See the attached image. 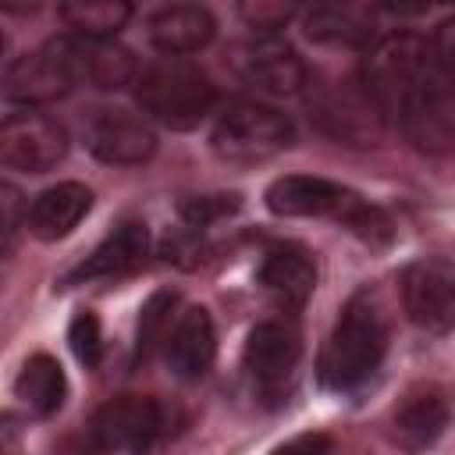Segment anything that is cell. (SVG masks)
I'll use <instances>...</instances> for the list:
<instances>
[{"label": "cell", "mask_w": 455, "mask_h": 455, "mask_svg": "<svg viewBox=\"0 0 455 455\" xmlns=\"http://www.w3.org/2000/svg\"><path fill=\"white\" fill-rule=\"evenodd\" d=\"M267 210L277 217H334L366 245H387L395 235L384 210L370 206L352 188L313 174H284L270 181Z\"/></svg>", "instance_id": "6da1fadb"}, {"label": "cell", "mask_w": 455, "mask_h": 455, "mask_svg": "<svg viewBox=\"0 0 455 455\" xmlns=\"http://www.w3.org/2000/svg\"><path fill=\"white\" fill-rule=\"evenodd\" d=\"M387 352V320L380 302L370 291H359L345 302L323 355H320V380L334 391L359 387Z\"/></svg>", "instance_id": "7a4b0ae2"}, {"label": "cell", "mask_w": 455, "mask_h": 455, "mask_svg": "<svg viewBox=\"0 0 455 455\" xmlns=\"http://www.w3.org/2000/svg\"><path fill=\"white\" fill-rule=\"evenodd\" d=\"M135 100L146 117L171 132L196 128L217 103V89L206 71L181 57H164L135 78Z\"/></svg>", "instance_id": "3957f363"}, {"label": "cell", "mask_w": 455, "mask_h": 455, "mask_svg": "<svg viewBox=\"0 0 455 455\" xmlns=\"http://www.w3.org/2000/svg\"><path fill=\"white\" fill-rule=\"evenodd\" d=\"M306 107L309 121L345 146H377L384 135V110L366 92L363 78L306 82Z\"/></svg>", "instance_id": "277c9868"}, {"label": "cell", "mask_w": 455, "mask_h": 455, "mask_svg": "<svg viewBox=\"0 0 455 455\" xmlns=\"http://www.w3.org/2000/svg\"><path fill=\"white\" fill-rule=\"evenodd\" d=\"M398 121L419 153L441 156L455 149V75L441 68L434 53L409 85L398 107Z\"/></svg>", "instance_id": "5b68a950"}, {"label": "cell", "mask_w": 455, "mask_h": 455, "mask_svg": "<svg viewBox=\"0 0 455 455\" xmlns=\"http://www.w3.org/2000/svg\"><path fill=\"white\" fill-rule=\"evenodd\" d=\"M291 142H295L291 117L267 103H235L217 117L210 132L213 153L238 167L263 164L281 149H288Z\"/></svg>", "instance_id": "8992f818"}, {"label": "cell", "mask_w": 455, "mask_h": 455, "mask_svg": "<svg viewBox=\"0 0 455 455\" xmlns=\"http://www.w3.org/2000/svg\"><path fill=\"white\" fill-rule=\"evenodd\" d=\"M427 57H430V43L419 39L416 32H391L370 46L359 78L384 110V117H398V107L409 85L416 82V75L423 71Z\"/></svg>", "instance_id": "52a82bcc"}, {"label": "cell", "mask_w": 455, "mask_h": 455, "mask_svg": "<svg viewBox=\"0 0 455 455\" xmlns=\"http://www.w3.org/2000/svg\"><path fill=\"white\" fill-rule=\"evenodd\" d=\"M402 306L419 331L427 334L451 331L455 327V263L444 256L412 259L402 270Z\"/></svg>", "instance_id": "ba28073f"}, {"label": "cell", "mask_w": 455, "mask_h": 455, "mask_svg": "<svg viewBox=\"0 0 455 455\" xmlns=\"http://www.w3.org/2000/svg\"><path fill=\"white\" fill-rule=\"evenodd\" d=\"M78 89V75L71 64L68 36L50 39L46 46L21 53L4 71V96L14 103H50Z\"/></svg>", "instance_id": "9c48e42d"}, {"label": "cell", "mask_w": 455, "mask_h": 455, "mask_svg": "<svg viewBox=\"0 0 455 455\" xmlns=\"http://www.w3.org/2000/svg\"><path fill=\"white\" fill-rule=\"evenodd\" d=\"M68 156L64 128L46 114H7L0 124V160L11 171L46 174Z\"/></svg>", "instance_id": "30bf717a"}, {"label": "cell", "mask_w": 455, "mask_h": 455, "mask_svg": "<svg viewBox=\"0 0 455 455\" xmlns=\"http://www.w3.org/2000/svg\"><path fill=\"white\" fill-rule=\"evenodd\" d=\"M231 68L245 85H252L256 92H267V96H295L309 82L299 53L274 36H256V39L235 46Z\"/></svg>", "instance_id": "8fae6325"}, {"label": "cell", "mask_w": 455, "mask_h": 455, "mask_svg": "<svg viewBox=\"0 0 455 455\" xmlns=\"http://www.w3.org/2000/svg\"><path fill=\"white\" fill-rule=\"evenodd\" d=\"M302 355L299 331L288 320H263L245 338V373L263 395H281Z\"/></svg>", "instance_id": "7c38bea8"}, {"label": "cell", "mask_w": 455, "mask_h": 455, "mask_svg": "<svg viewBox=\"0 0 455 455\" xmlns=\"http://www.w3.org/2000/svg\"><path fill=\"white\" fill-rule=\"evenodd\" d=\"M160 405L149 395H117L92 416V441L107 451L142 455L160 434Z\"/></svg>", "instance_id": "4fadbf2b"}, {"label": "cell", "mask_w": 455, "mask_h": 455, "mask_svg": "<svg viewBox=\"0 0 455 455\" xmlns=\"http://www.w3.org/2000/svg\"><path fill=\"white\" fill-rule=\"evenodd\" d=\"M85 146L96 160L132 167L146 164L156 149V135L146 117L121 110V107H103L85 121Z\"/></svg>", "instance_id": "5bb4252c"}, {"label": "cell", "mask_w": 455, "mask_h": 455, "mask_svg": "<svg viewBox=\"0 0 455 455\" xmlns=\"http://www.w3.org/2000/svg\"><path fill=\"white\" fill-rule=\"evenodd\" d=\"M448 419H451V395L444 387H437V384H419V387L405 391V398L391 412L395 437L409 451L430 448L444 434Z\"/></svg>", "instance_id": "9a60e30c"}, {"label": "cell", "mask_w": 455, "mask_h": 455, "mask_svg": "<svg viewBox=\"0 0 455 455\" xmlns=\"http://www.w3.org/2000/svg\"><path fill=\"white\" fill-rule=\"evenodd\" d=\"M149 256V231L146 224H121L114 228L68 277H64V288L71 284H82V281H96V277H121V274H132L135 267H142Z\"/></svg>", "instance_id": "2e32d148"}, {"label": "cell", "mask_w": 455, "mask_h": 455, "mask_svg": "<svg viewBox=\"0 0 455 455\" xmlns=\"http://www.w3.org/2000/svg\"><path fill=\"white\" fill-rule=\"evenodd\" d=\"M92 210V192L82 181H60L43 188L28 210H25V228L39 238V242H57L64 235H71L82 217Z\"/></svg>", "instance_id": "e0dca14e"}, {"label": "cell", "mask_w": 455, "mask_h": 455, "mask_svg": "<svg viewBox=\"0 0 455 455\" xmlns=\"http://www.w3.org/2000/svg\"><path fill=\"white\" fill-rule=\"evenodd\" d=\"M167 366L174 377L181 380H199L217 355V334H213V320L203 306H188L178 320L174 331L167 338Z\"/></svg>", "instance_id": "ac0fdd59"}, {"label": "cell", "mask_w": 455, "mask_h": 455, "mask_svg": "<svg viewBox=\"0 0 455 455\" xmlns=\"http://www.w3.org/2000/svg\"><path fill=\"white\" fill-rule=\"evenodd\" d=\"M68 50H71V64L78 75V85H92V89H124L139 78V64L132 57V50L117 46L114 39H82V36H68Z\"/></svg>", "instance_id": "d6986e66"}, {"label": "cell", "mask_w": 455, "mask_h": 455, "mask_svg": "<svg viewBox=\"0 0 455 455\" xmlns=\"http://www.w3.org/2000/svg\"><path fill=\"white\" fill-rule=\"evenodd\" d=\"M259 284L288 309H299L316 288V263L302 245H270L259 263Z\"/></svg>", "instance_id": "ffe728a7"}, {"label": "cell", "mask_w": 455, "mask_h": 455, "mask_svg": "<svg viewBox=\"0 0 455 455\" xmlns=\"http://www.w3.org/2000/svg\"><path fill=\"white\" fill-rule=\"evenodd\" d=\"M217 32V21L206 7L199 4H174V7H160L149 18V43L164 53V57H185L203 50Z\"/></svg>", "instance_id": "44dd1931"}, {"label": "cell", "mask_w": 455, "mask_h": 455, "mask_svg": "<svg viewBox=\"0 0 455 455\" xmlns=\"http://www.w3.org/2000/svg\"><path fill=\"white\" fill-rule=\"evenodd\" d=\"M302 32L323 46H366L373 36L370 14L352 4H316L302 18Z\"/></svg>", "instance_id": "7402d4cb"}, {"label": "cell", "mask_w": 455, "mask_h": 455, "mask_svg": "<svg viewBox=\"0 0 455 455\" xmlns=\"http://www.w3.org/2000/svg\"><path fill=\"white\" fill-rule=\"evenodd\" d=\"M14 395L36 412V416H53L60 405H64V395H68V380H64V370L53 355H28L25 366L18 370L14 377Z\"/></svg>", "instance_id": "603a6c76"}, {"label": "cell", "mask_w": 455, "mask_h": 455, "mask_svg": "<svg viewBox=\"0 0 455 455\" xmlns=\"http://www.w3.org/2000/svg\"><path fill=\"white\" fill-rule=\"evenodd\" d=\"M57 14L82 39H114L132 18V4H124V0H68L57 7Z\"/></svg>", "instance_id": "cb8c5ba5"}, {"label": "cell", "mask_w": 455, "mask_h": 455, "mask_svg": "<svg viewBox=\"0 0 455 455\" xmlns=\"http://www.w3.org/2000/svg\"><path fill=\"white\" fill-rule=\"evenodd\" d=\"M178 306V295L174 291H156L149 295V302L139 309V359H149L156 352V345H167L171 338V309Z\"/></svg>", "instance_id": "d4e9b609"}, {"label": "cell", "mask_w": 455, "mask_h": 455, "mask_svg": "<svg viewBox=\"0 0 455 455\" xmlns=\"http://www.w3.org/2000/svg\"><path fill=\"white\" fill-rule=\"evenodd\" d=\"M242 196L238 192H210V196H185L178 203V213L188 228H210L231 213H238Z\"/></svg>", "instance_id": "484cf974"}, {"label": "cell", "mask_w": 455, "mask_h": 455, "mask_svg": "<svg viewBox=\"0 0 455 455\" xmlns=\"http://www.w3.org/2000/svg\"><path fill=\"white\" fill-rule=\"evenodd\" d=\"M68 345H71V352H75V359L82 363V366H96L100 363V355H103V331H100V316L96 313H89V309H82V313H75V320H71V327H68Z\"/></svg>", "instance_id": "4316f807"}, {"label": "cell", "mask_w": 455, "mask_h": 455, "mask_svg": "<svg viewBox=\"0 0 455 455\" xmlns=\"http://www.w3.org/2000/svg\"><path fill=\"white\" fill-rule=\"evenodd\" d=\"M238 14L259 32V36H274L277 28H284V21L295 14L291 4H270V0H256V4H242Z\"/></svg>", "instance_id": "83f0119b"}, {"label": "cell", "mask_w": 455, "mask_h": 455, "mask_svg": "<svg viewBox=\"0 0 455 455\" xmlns=\"http://www.w3.org/2000/svg\"><path fill=\"white\" fill-rule=\"evenodd\" d=\"M327 451H331V437L320 430H309V434H295L291 441L277 444L270 455H327Z\"/></svg>", "instance_id": "f1b7e54d"}, {"label": "cell", "mask_w": 455, "mask_h": 455, "mask_svg": "<svg viewBox=\"0 0 455 455\" xmlns=\"http://www.w3.org/2000/svg\"><path fill=\"white\" fill-rule=\"evenodd\" d=\"M430 53L437 57L441 68H448L455 75V18H444L430 39Z\"/></svg>", "instance_id": "f546056e"}, {"label": "cell", "mask_w": 455, "mask_h": 455, "mask_svg": "<svg viewBox=\"0 0 455 455\" xmlns=\"http://www.w3.org/2000/svg\"><path fill=\"white\" fill-rule=\"evenodd\" d=\"M0 206H4V252L11 256L14 249V231H18V188L14 185H4L0 188Z\"/></svg>", "instance_id": "4dcf8cb0"}, {"label": "cell", "mask_w": 455, "mask_h": 455, "mask_svg": "<svg viewBox=\"0 0 455 455\" xmlns=\"http://www.w3.org/2000/svg\"><path fill=\"white\" fill-rule=\"evenodd\" d=\"M0 434H4V455H18V437H14V423H11V416L4 419Z\"/></svg>", "instance_id": "1f68e13d"}]
</instances>
